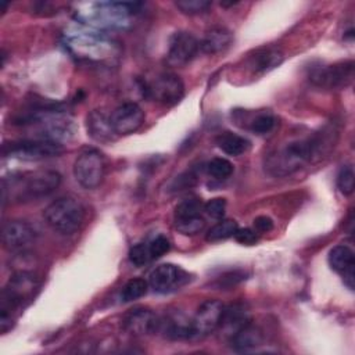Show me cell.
Masks as SVG:
<instances>
[{
	"mask_svg": "<svg viewBox=\"0 0 355 355\" xmlns=\"http://www.w3.org/2000/svg\"><path fill=\"white\" fill-rule=\"evenodd\" d=\"M318 143L315 140H295L291 141L265 159L266 171L273 176H287L308 164L316 154Z\"/></svg>",
	"mask_w": 355,
	"mask_h": 355,
	"instance_id": "1",
	"label": "cell"
},
{
	"mask_svg": "<svg viewBox=\"0 0 355 355\" xmlns=\"http://www.w3.org/2000/svg\"><path fill=\"white\" fill-rule=\"evenodd\" d=\"M61 183V175L55 171H35L19 176H12L10 186L3 183V189H10V198L31 201L54 191Z\"/></svg>",
	"mask_w": 355,
	"mask_h": 355,
	"instance_id": "2",
	"label": "cell"
},
{
	"mask_svg": "<svg viewBox=\"0 0 355 355\" xmlns=\"http://www.w3.org/2000/svg\"><path fill=\"white\" fill-rule=\"evenodd\" d=\"M43 215L53 230L62 234H72L82 225L83 208L78 200L61 197L47 205Z\"/></svg>",
	"mask_w": 355,
	"mask_h": 355,
	"instance_id": "3",
	"label": "cell"
},
{
	"mask_svg": "<svg viewBox=\"0 0 355 355\" xmlns=\"http://www.w3.org/2000/svg\"><path fill=\"white\" fill-rule=\"evenodd\" d=\"M104 157L98 150L94 148L82 151L73 162V176L85 189L97 187L104 178Z\"/></svg>",
	"mask_w": 355,
	"mask_h": 355,
	"instance_id": "4",
	"label": "cell"
},
{
	"mask_svg": "<svg viewBox=\"0 0 355 355\" xmlns=\"http://www.w3.org/2000/svg\"><path fill=\"white\" fill-rule=\"evenodd\" d=\"M62 153V147L51 140H19L3 146V154L25 161H39L57 157Z\"/></svg>",
	"mask_w": 355,
	"mask_h": 355,
	"instance_id": "5",
	"label": "cell"
},
{
	"mask_svg": "<svg viewBox=\"0 0 355 355\" xmlns=\"http://www.w3.org/2000/svg\"><path fill=\"white\" fill-rule=\"evenodd\" d=\"M146 92L154 100L165 105H173L183 97L184 86L178 75L172 72H162L147 83Z\"/></svg>",
	"mask_w": 355,
	"mask_h": 355,
	"instance_id": "6",
	"label": "cell"
},
{
	"mask_svg": "<svg viewBox=\"0 0 355 355\" xmlns=\"http://www.w3.org/2000/svg\"><path fill=\"white\" fill-rule=\"evenodd\" d=\"M200 50V42L189 32H176L171 37L166 62L171 67H183L189 64Z\"/></svg>",
	"mask_w": 355,
	"mask_h": 355,
	"instance_id": "7",
	"label": "cell"
},
{
	"mask_svg": "<svg viewBox=\"0 0 355 355\" xmlns=\"http://www.w3.org/2000/svg\"><path fill=\"white\" fill-rule=\"evenodd\" d=\"M110 121L115 135H130L144 123V111L136 103L128 101L112 111Z\"/></svg>",
	"mask_w": 355,
	"mask_h": 355,
	"instance_id": "8",
	"label": "cell"
},
{
	"mask_svg": "<svg viewBox=\"0 0 355 355\" xmlns=\"http://www.w3.org/2000/svg\"><path fill=\"white\" fill-rule=\"evenodd\" d=\"M223 308V304L218 300L204 301L191 319L194 337H202L215 331L219 326Z\"/></svg>",
	"mask_w": 355,
	"mask_h": 355,
	"instance_id": "9",
	"label": "cell"
},
{
	"mask_svg": "<svg viewBox=\"0 0 355 355\" xmlns=\"http://www.w3.org/2000/svg\"><path fill=\"white\" fill-rule=\"evenodd\" d=\"M122 326L133 336H148L158 331L159 319L151 309L137 306L123 316Z\"/></svg>",
	"mask_w": 355,
	"mask_h": 355,
	"instance_id": "10",
	"label": "cell"
},
{
	"mask_svg": "<svg viewBox=\"0 0 355 355\" xmlns=\"http://www.w3.org/2000/svg\"><path fill=\"white\" fill-rule=\"evenodd\" d=\"M354 76V64L351 61L330 65L326 68L316 69L312 73V80L324 87H341L347 86Z\"/></svg>",
	"mask_w": 355,
	"mask_h": 355,
	"instance_id": "11",
	"label": "cell"
},
{
	"mask_svg": "<svg viewBox=\"0 0 355 355\" xmlns=\"http://www.w3.org/2000/svg\"><path fill=\"white\" fill-rule=\"evenodd\" d=\"M186 273L173 263L158 265L148 277V286L157 293H166L183 284Z\"/></svg>",
	"mask_w": 355,
	"mask_h": 355,
	"instance_id": "12",
	"label": "cell"
},
{
	"mask_svg": "<svg viewBox=\"0 0 355 355\" xmlns=\"http://www.w3.org/2000/svg\"><path fill=\"white\" fill-rule=\"evenodd\" d=\"M35 239V230L24 220H10L3 227V243L8 250H22Z\"/></svg>",
	"mask_w": 355,
	"mask_h": 355,
	"instance_id": "13",
	"label": "cell"
},
{
	"mask_svg": "<svg viewBox=\"0 0 355 355\" xmlns=\"http://www.w3.org/2000/svg\"><path fill=\"white\" fill-rule=\"evenodd\" d=\"M248 323H250V318L244 305L232 304L223 308L218 329H220L223 334L230 338L233 334H236L241 327H244Z\"/></svg>",
	"mask_w": 355,
	"mask_h": 355,
	"instance_id": "14",
	"label": "cell"
},
{
	"mask_svg": "<svg viewBox=\"0 0 355 355\" xmlns=\"http://www.w3.org/2000/svg\"><path fill=\"white\" fill-rule=\"evenodd\" d=\"M166 337L173 340H183L194 337L191 320L182 313L168 315L165 319H159V329Z\"/></svg>",
	"mask_w": 355,
	"mask_h": 355,
	"instance_id": "15",
	"label": "cell"
},
{
	"mask_svg": "<svg viewBox=\"0 0 355 355\" xmlns=\"http://www.w3.org/2000/svg\"><path fill=\"white\" fill-rule=\"evenodd\" d=\"M233 42V35L223 26H214L204 35L200 42V49L207 54H216L225 51Z\"/></svg>",
	"mask_w": 355,
	"mask_h": 355,
	"instance_id": "16",
	"label": "cell"
},
{
	"mask_svg": "<svg viewBox=\"0 0 355 355\" xmlns=\"http://www.w3.org/2000/svg\"><path fill=\"white\" fill-rule=\"evenodd\" d=\"M283 53L276 47H263L257 50L248 58V67L254 72H268L283 62Z\"/></svg>",
	"mask_w": 355,
	"mask_h": 355,
	"instance_id": "17",
	"label": "cell"
},
{
	"mask_svg": "<svg viewBox=\"0 0 355 355\" xmlns=\"http://www.w3.org/2000/svg\"><path fill=\"white\" fill-rule=\"evenodd\" d=\"M262 341H263V337H262L261 330L251 326L250 323L245 324L244 327H241L236 334H233L230 337L232 347L240 352L252 351L257 347H259L262 344Z\"/></svg>",
	"mask_w": 355,
	"mask_h": 355,
	"instance_id": "18",
	"label": "cell"
},
{
	"mask_svg": "<svg viewBox=\"0 0 355 355\" xmlns=\"http://www.w3.org/2000/svg\"><path fill=\"white\" fill-rule=\"evenodd\" d=\"M87 132L89 135L98 140V141H105L111 140L112 135H115L110 116H107L104 112L96 110L92 111L87 116Z\"/></svg>",
	"mask_w": 355,
	"mask_h": 355,
	"instance_id": "19",
	"label": "cell"
},
{
	"mask_svg": "<svg viewBox=\"0 0 355 355\" xmlns=\"http://www.w3.org/2000/svg\"><path fill=\"white\" fill-rule=\"evenodd\" d=\"M215 141H216L218 148H220L225 154L232 155V157L241 155L250 148V141L244 136L229 132V130L218 135Z\"/></svg>",
	"mask_w": 355,
	"mask_h": 355,
	"instance_id": "20",
	"label": "cell"
},
{
	"mask_svg": "<svg viewBox=\"0 0 355 355\" xmlns=\"http://www.w3.org/2000/svg\"><path fill=\"white\" fill-rule=\"evenodd\" d=\"M329 263L330 266L338 272L343 273L345 270H348L349 268H354V251L344 244H338L336 247H333L329 252Z\"/></svg>",
	"mask_w": 355,
	"mask_h": 355,
	"instance_id": "21",
	"label": "cell"
},
{
	"mask_svg": "<svg viewBox=\"0 0 355 355\" xmlns=\"http://www.w3.org/2000/svg\"><path fill=\"white\" fill-rule=\"evenodd\" d=\"M237 227L239 226H237L236 220H233V219H222V220H219L216 225H214L208 230L205 239H207V241H211V243L226 240V239L234 236Z\"/></svg>",
	"mask_w": 355,
	"mask_h": 355,
	"instance_id": "22",
	"label": "cell"
},
{
	"mask_svg": "<svg viewBox=\"0 0 355 355\" xmlns=\"http://www.w3.org/2000/svg\"><path fill=\"white\" fill-rule=\"evenodd\" d=\"M147 291H148V282L140 277H135L126 282V284L122 287L121 298L123 302H130L137 298H141L143 295L147 294Z\"/></svg>",
	"mask_w": 355,
	"mask_h": 355,
	"instance_id": "23",
	"label": "cell"
},
{
	"mask_svg": "<svg viewBox=\"0 0 355 355\" xmlns=\"http://www.w3.org/2000/svg\"><path fill=\"white\" fill-rule=\"evenodd\" d=\"M205 171L211 178H214L216 180H223V179H227L233 173V165L226 158L215 157L207 162Z\"/></svg>",
	"mask_w": 355,
	"mask_h": 355,
	"instance_id": "24",
	"label": "cell"
},
{
	"mask_svg": "<svg viewBox=\"0 0 355 355\" xmlns=\"http://www.w3.org/2000/svg\"><path fill=\"white\" fill-rule=\"evenodd\" d=\"M205 226V220L201 215L187 216V218H175V229L184 236H194L200 233Z\"/></svg>",
	"mask_w": 355,
	"mask_h": 355,
	"instance_id": "25",
	"label": "cell"
},
{
	"mask_svg": "<svg viewBox=\"0 0 355 355\" xmlns=\"http://www.w3.org/2000/svg\"><path fill=\"white\" fill-rule=\"evenodd\" d=\"M201 209H204V204L198 198H187L176 205L175 218H187L201 215Z\"/></svg>",
	"mask_w": 355,
	"mask_h": 355,
	"instance_id": "26",
	"label": "cell"
},
{
	"mask_svg": "<svg viewBox=\"0 0 355 355\" xmlns=\"http://www.w3.org/2000/svg\"><path fill=\"white\" fill-rule=\"evenodd\" d=\"M354 179H355V175H354L352 166H349V165L341 166V169L338 171V175H337L338 190L345 196L351 194L354 191Z\"/></svg>",
	"mask_w": 355,
	"mask_h": 355,
	"instance_id": "27",
	"label": "cell"
},
{
	"mask_svg": "<svg viewBox=\"0 0 355 355\" xmlns=\"http://www.w3.org/2000/svg\"><path fill=\"white\" fill-rule=\"evenodd\" d=\"M176 7L189 15H196V14H202L211 7V1L207 0H180L176 1Z\"/></svg>",
	"mask_w": 355,
	"mask_h": 355,
	"instance_id": "28",
	"label": "cell"
},
{
	"mask_svg": "<svg viewBox=\"0 0 355 355\" xmlns=\"http://www.w3.org/2000/svg\"><path fill=\"white\" fill-rule=\"evenodd\" d=\"M275 123H276V119L272 114H268V112L259 114L258 116H255L251 121L250 129L257 135H265V133H269L275 128Z\"/></svg>",
	"mask_w": 355,
	"mask_h": 355,
	"instance_id": "29",
	"label": "cell"
},
{
	"mask_svg": "<svg viewBox=\"0 0 355 355\" xmlns=\"http://www.w3.org/2000/svg\"><path fill=\"white\" fill-rule=\"evenodd\" d=\"M129 261L140 268V266H144L146 263H148L151 261V255H150V251H148V245L147 243H139L136 245H133L130 250H129Z\"/></svg>",
	"mask_w": 355,
	"mask_h": 355,
	"instance_id": "30",
	"label": "cell"
},
{
	"mask_svg": "<svg viewBox=\"0 0 355 355\" xmlns=\"http://www.w3.org/2000/svg\"><path fill=\"white\" fill-rule=\"evenodd\" d=\"M147 245H148V251H150L151 259H155V258H159V257H162L164 254H166L169 251L171 241H169V239L166 236L158 234L153 240H150L147 243Z\"/></svg>",
	"mask_w": 355,
	"mask_h": 355,
	"instance_id": "31",
	"label": "cell"
},
{
	"mask_svg": "<svg viewBox=\"0 0 355 355\" xmlns=\"http://www.w3.org/2000/svg\"><path fill=\"white\" fill-rule=\"evenodd\" d=\"M204 211L208 216L215 218V219H220L225 215V211H226V200L222 198V197L211 198L209 201H207L204 204Z\"/></svg>",
	"mask_w": 355,
	"mask_h": 355,
	"instance_id": "32",
	"label": "cell"
},
{
	"mask_svg": "<svg viewBox=\"0 0 355 355\" xmlns=\"http://www.w3.org/2000/svg\"><path fill=\"white\" fill-rule=\"evenodd\" d=\"M237 243L243 244V245H252L258 241V233L254 230V229H250V227H237L234 236Z\"/></svg>",
	"mask_w": 355,
	"mask_h": 355,
	"instance_id": "33",
	"label": "cell"
},
{
	"mask_svg": "<svg viewBox=\"0 0 355 355\" xmlns=\"http://www.w3.org/2000/svg\"><path fill=\"white\" fill-rule=\"evenodd\" d=\"M273 229V220L266 216V215H261V216H257L254 219V230L258 233V234H262V233H268Z\"/></svg>",
	"mask_w": 355,
	"mask_h": 355,
	"instance_id": "34",
	"label": "cell"
},
{
	"mask_svg": "<svg viewBox=\"0 0 355 355\" xmlns=\"http://www.w3.org/2000/svg\"><path fill=\"white\" fill-rule=\"evenodd\" d=\"M343 280H344V284L349 288V290H354V286H355V269L354 268H349L348 270L343 272Z\"/></svg>",
	"mask_w": 355,
	"mask_h": 355,
	"instance_id": "35",
	"label": "cell"
}]
</instances>
